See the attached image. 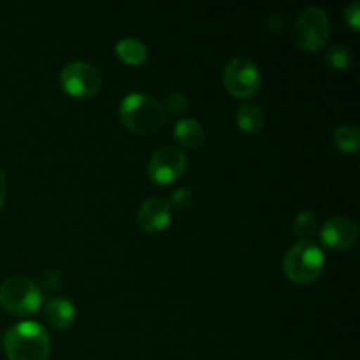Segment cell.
<instances>
[{"mask_svg": "<svg viewBox=\"0 0 360 360\" xmlns=\"http://www.w3.org/2000/svg\"><path fill=\"white\" fill-rule=\"evenodd\" d=\"M4 352L9 360H48L51 338L37 322L14 323L4 336Z\"/></svg>", "mask_w": 360, "mask_h": 360, "instance_id": "cell-1", "label": "cell"}, {"mask_svg": "<svg viewBox=\"0 0 360 360\" xmlns=\"http://www.w3.org/2000/svg\"><path fill=\"white\" fill-rule=\"evenodd\" d=\"M120 120L130 132L137 136H153L164 127V105L155 97L146 94H129L120 102Z\"/></svg>", "mask_w": 360, "mask_h": 360, "instance_id": "cell-2", "label": "cell"}, {"mask_svg": "<svg viewBox=\"0 0 360 360\" xmlns=\"http://www.w3.org/2000/svg\"><path fill=\"white\" fill-rule=\"evenodd\" d=\"M326 267V253L311 241H297L283 257V273L292 283L309 285L319 280Z\"/></svg>", "mask_w": 360, "mask_h": 360, "instance_id": "cell-3", "label": "cell"}, {"mask_svg": "<svg viewBox=\"0 0 360 360\" xmlns=\"http://www.w3.org/2000/svg\"><path fill=\"white\" fill-rule=\"evenodd\" d=\"M44 294L27 276H11L0 285V306L13 316H30L41 309Z\"/></svg>", "mask_w": 360, "mask_h": 360, "instance_id": "cell-4", "label": "cell"}, {"mask_svg": "<svg viewBox=\"0 0 360 360\" xmlns=\"http://www.w3.org/2000/svg\"><path fill=\"white\" fill-rule=\"evenodd\" d=\"M330 35L329 16L320 7H308L294 25L292 37L297 48L304 51H320L327 44Z\"/></svg>", "mask_w": 360, "mask_h": 360, "instance_id": "cell-5", "label": "cell"}, {"mask_svg": "<svg viewBox=\"0 0 360 360\" xmlns=\"http://www.w3.org/2000/svg\"><path fill=\"white\" fill-rule=\"evenodd\" d=\"M224 84L232 97L246 101L259 94L262 86V77H260L259 67L252 60L246 56H236L225 67Z\"/></svg>", "mask_w": 360, "mask_h": 360, "instance_id": "cell-6", "label": "cell"}, {"mask_svg": "<svg viewBox=\"0 0 360 360\" xmlns=\"http://www.w3.org/2000/svg\"><path fill=\"white\" fill-rule=\"evenodd\" d=\"M60 84L74 98H91L101 91L102 76L86 62H70L60 72Z\"/></svg>", "mask_w": 360, "mask_h": 360, "instance_id": "cell-7", "label": "cell"}, {"mask_svg": "<svg viewBox=\"0 0 360 360\" xmlns=\"http://www.w3.org/2000/svg\"><path fill=\"white\" fill-rule=\"evenodd\" d=\"M188 167V158L179 148L162 146L148 162V176L157 185H171L183 178Z\"/></svg>", "mask_w": 360, "mask_h": 360, "instance_id": "cell-8", "label": "cell"}, {"mask_svg": "<svg viewBox=\"0 0 360 360\" xmlns=\"http://www.w3.org/2000/svg\"><path fill=\"white\" fill-rule=\"evenodd\" d=\"M359 227L352 218L334 217L327 220L320 229V241L326 248L343 252L357 243Z\"/></svg>", "mask_w": 360, "mask_h": 360, "instance_id": "cell-9", "label": "cell"}, {"mask_svg": "<svg viewBox=\"0 0 360 360\" xmlns=\"http://www.w3.org/2000/svg\"><path fill=\"white\" fill-rule=\"evenodd\" d=\"M172 221V207L164 197H150L137 211V224L148 234H160L167 231Z\"/></svg>", "mask_w": 360, "mask_h": 360, "instance_id": "cell-10", "label": "cell"}, {"mask_svg": "<svg viewBox=\"0 0 360 360\" xmlns=\"http://www.w3.org/2000/svg\"><path fill=\"white\" fill-rule=\"evenodd\" d=\"M44 320L51 329L67 330L76 322V308L63 297H53L44 308Z\"/></svg>", "mask_w": 360, "mask_h": 360, "instance_id": "cell-11", "label": "cell"}, {"mask_svg": "<svg viewBox=\"0 0 360 360\" xmlns=\"http://www.w3.org/2000/svg\"><path fill=\"white\" fill-rule=\"evenodd\" d=\"M174 139L186 150H197L206 141V132L195 118H183L174 125Z\"/></svg>", "mask_w": 360, "mask_h": 360, "instance_id": "cell-12", "label": "cell"}, {"mask_svg": "<svg viewBox=\"0 0 360 360\" xmlns=\"http://www.w3.org/2000/svg\"><path fill=\"white\" fill-rule=\"evenodd\" d=\"M115 51L116 56H118L123 63L132 67H141L150 60V53H148L146 46L134 37L120 39L115 46Z\"/></svg>", "mask_w": 360, "mask_h": 360, "instance_id": "cell-13", "label": "cell"}, {"mask_svg": "<svg viewBox=\"0 0 360 360\" xmlns=\"http://www.w3.org/2000/svg\"><path fill=\"white\" fill-rule=\"evenodd\" d=\"M236 123L245 134H257L264 127V112L255 102H243L236 111Z\"/></svg>", "mask_w": 360, "mask_h": 360, "instance_id": "cell-14", "label": "cell"}, {"mask_svg": "<svg viewBox=\"0 0 360 360\" xmlns=\"http://www.w3.org/2000/svg\"><path fill=\"white\" fill-rule=\"evenodd\" d=\"M333 137L338 150H341L343 153L354 155L359 151L360 132H359V127L354 125V123H343V125L336 127Z\"/></svg>", "mask_w": 360, "mask_h": 360, "instance_id": "cell-15", "label": "cell"}, {"mask_svg": "<svg viewBox=\"0 0 360 360\" xmlns=\"http://www.w3.org/2000/svg\"><path fill=\"white\" fill-rule=\"evenodd\" d=\"M294 234L297 236L301 241H309L313 236L319 232V220L311 211H301L297 217L294 218Z\"/></svg>", "mask_w": 360, "mask_h": 360, "instance_id": "cell-16", "label": "cell"}, {"mask_svg": "<svg viewBox=\"0 0 360 360\" xmlns=\"http://www.w3.org/2000/svg\"><path fill=\"white\" fill-rule=\"evenodd\" d=\"M326 63L329 65V69L343 72L352 65L350 49L343 44H333L326 53Z\"/></svg>", "mask_w": 360, "mask_h": 360, "instance_id": "cell-17", "label": "cell"}, {"mask_svg": "<svg viewBox=\"0 0 360 360\" xmlns=\"http://www.w3.org/2000/svg\"><path fill=\"white\" fill-rule=\"evenodd\" d=\"M165 112L171 116H181L188 111V98L181 94V91H171L165 97Z\"/></svg>", "mask_w": 360, "mask_h": 360, "instance_id": "cell-18", "label": "cell"}, {"mask_svg": "<svg viewBox=\"0 0 360 360\" xmlns=\"http://www.w3.org/2000/svg\"><path fill=\"white\" fill-rule=\"evenodd\" d=\"M60 281H62V274L56 269H48L41 274V280H39L37 287L41 288V292H55L60 287Z\"/></svg>", "mask_w": 360, "mask_h": 360, "instance_id": "cell-19", "label": "cell"}, {"mask_svg": "<svg viewBox=\"0 0 360 360\" xmlns=\"http://www.w3.org/2000/svg\"><path fill=\"white\" fill-rule=\"evenodd\" d=\"M192 200H193V193L190 192V190L178 188L172 192L169 204H171V207H176V210H185V207H188L190 204H192Z\"/></svg>", "mask_w": 360, "mask_h": 360, "instance_id": "cell-20", "label": "cell"}, {"mask_svg": "<svg viewBox=\"0 0 360 360\" xmlns=\"http://www.w3.org/2000/svg\"><path fill=\"white\" fill-rule=\"evenodd\" d=\"M345 21H347L348 27L352 28L354 32H359V25H360V4L354 2L347 7L345 11Z\"/></svg>", "mask_w": 360, "mask_h": 360, "instance_id": "cell-21", "label": "cell"}, {"mask_svg": "<svg viewBox=\"0 0 360 360\" xmlns=\"http://www.w3.org/2000/svg\"><path fill=\"white\" fill-rule=\"evenodd\" d=\"M266 25L271 32H276V34H280V32H283V28H285V20L280 16V14H269L266 20Z\"/></svg>", "mask_w": 360, "mask_h": 360, "instance_id": "cell-22", "label": "cell"}, {"mask_svg": "<svg viewBox=\"0 0 360 360\" xmlns=\"http://www.w3.org/2000/svg\"><path fill=\"white\" fill-rule=\"evenodd\" d=\"M6 197H7V178L4 174V171L0 169V210L6 204Z\"/></svg>", "mask_w": 360, "mask_h": 360, "instance_id": "cell-23", "label": "cell"}]
</instances>
